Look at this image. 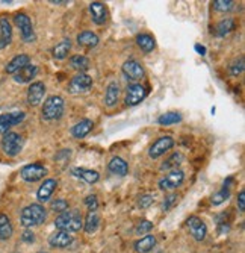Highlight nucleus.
Listing matches in <instances>:
<instances>
[{
  "label": "nucleus",
  "instance_id": "1",
  "mask_svg": "<svg viewBox=\"0 0 245 253\" xmlns=\"http://www.w3.org/2000/svg\"><path fill=\"white\" fill-rule=\"evenodd\" d=\"M53 223L58 231L74 234V232H79L83 227V217H82L80 211H77V210H67L64 212L58 214V217L55 218Z\"/></svg>",
  "mask_w": 245,
  "mask_h": 253
},
{
  "label": "nucleus",
  "instance_id": "2",
  "mask_svg": "<svg viewBox=\"0 0 245 253\" xmlns=\"http://www.w3.org/2000/svg\"><path fill=\"white\" fill-rule=\"evenodd\" d=\"M46 220H47V210L44 208L41 203L28 205L26 208H23V211H21V214H20V223L26 229L39 226Z\"/></svg>",
  "mask_w": 245,
  "mask_h": 253
},
{
  "label": "nucleus",
  "instance_id": "3",
  "mask_svg": "<svg viewBox=\"0 0 245 253\" xmlns=\"http://www.w3.org/2000/svg\"><path fill=\"white\" fill-rule=\"evenodd\" d=\"M65 109V102L61 96H49L42 103L41 116L46 122H55L59 120Z\"/></svg>",
  "mask_w": 245,
  "mask_h": 253
},
{
  "label": "nucleus",
  "instance_id": "4",
  "mask_svg": "<svg viewBox=\"0 0 245 253\" xmlns=\"http://www.w3.org/2000/svg\"><path fill=\"white\" fill-rule=\"evenodd\" d=\"M25 146V140L23 136L17 132H6L3 133L2 141H0V147H2L3 153L9 158H14L17 155H20V152L23 150Z\"/></svg>",
  "mask_w": 245,
  "mask_h": 253
},
{
  "label": "nucleus",
  "instance_id": "5",
  "mask_svg": "<svg viewBox=\"0 0 245 253\" xmlns=\"http://www.w3.org/2000/svg\"><path fill=\"white\" fill-rule=\"evenodd\" d=\"M14 23L15 26L20 31V35L23 38L25 42H34L35 41V32H34V26H32V21L31 17L25 12H18L14 15Z\"/></svg>",
  "mask_w": 245,
  "mask_h": 253
},
{
  "label": "nucleus",
  "instance_id": "6",
  "mask_svg": "<svg viewBox=\"0 0 245 253\" xmlns=\"http://www.w3.org/2000/svg\"><path fill=\"white\" fill-rule=\"evenodd\" d=\"M121 72L126 76V79L130 81L132 84H140V81L145 76V70L142 64L137 59H127L121 65Z\"/></svg>",
  "mask_w": 245,
  "mask_h": 253
},
{
  "label": "nucleus",
  "instance_id": "7",
  "mask_svg": "<svg viewBox=\"0 0 245 253\" xmlns=\"http://www.w3.org/2000/svg\"><path fill=\"white\" fill-rule=\"evenodd\" d=\"M185 182V171L182 170H171L170 173H167L159 182H158V187L162 191H173L177 190L182 183Z\"/></svg>",
  "mask_w": 245,
  "mask_h": 253
},
{
  "label": "nucleus",
  "instance_id": "8",
  "mask_svg": "<svg viewBox=\"0 0 245 253\" xmlns=\"http://www.w3.org/2000/svg\"><path fill=\"white\" fill-rule=\"evenodd\" d=\"M91 86H93V78L90 75L77 73L74 78H71L67 89H69L70 94H83L86 91H90Z\"/></svg>",
  "mask_w": 245,
  "mask_h": 253
},
{
  "label": "nucleus",
  "instance_id": "9",
  "mask_svg": "<svg viewBox=\"0 0 245 253\" xmlns=\"http://www.w3.org/2000/svg\"><path fill=\"white\" fill-rule=\"evenodd\" d=\"M47 174V169L44 167L42 164L39 163H32V164H28L25 166L23 169L20 170V176L23 180L29 182V183H34V182H38L41 179H44Z\"/></svg>",
  "mask_w": 245,
  "mask_h": 253
},
{
  "label": "nucleus",
  "instance_id": "10",
  "mask_svg": "<svg viewBox=\"0 0 245 253\" xmlns=\"http://www.w3.org/2000/svg\"><path fill=\"white\" fill-rule=\"evenodd\" d=\"M174 147V138L170 136V135H164V136H159L158 140H156L150 149H148V156L151 159H158L161 156H164L168 150H171Z\"/></svg>",
  "mask_w": 245,
  "mask_h": 253
},
{
  "label": "nucleus",
  "instance_id": "11",
  "mask_svg": "<svg viewBox=\"0 0 245 253\" xmlns=\"http://www.w3.org/2000/svg\"><path fill=\"white\" fill-rule=\"evenodd\" d=\"M147 97V89L141 84H130L126 88L124 103L127 106H137Z\"/></svg>",
  "mask_w": 245,
  "mask_h": 253
},
{
  "label": "nucleus",
  "instance_id": "12",
  "mask_svg": "<svg viewBox=\"0 0 245 253\" xmlns=\"http://www.w3.org/2000/svg\"><path fill=\"white\" fill-rule=\"evenodd\" d=\"M186 227H188L189 234L192 235V238L195 241H198V243L205 241V238L208 235V226L202 218L197 217V215H191L186 220Z\"/></svg>",
  "mask_w": 245,
  "mask_h": 253
},
{
  "label": "nucleus",
  "instance_id": "13",
  "mask_svg": "<svg viewBox=\"0 0 245 253\" xmlns=\"http://www.w3.org/2000/svg\"><path fill=\"white\" fill-rule=\"evenodd\" d=\"M46 91H47V88L44 82H41V81L32 82L28 88V103L31 106H38L44 100Z\"/></svg>",
  "mask_w": 245,
  "mask_h": 253
},
{
  "label": "nucleus",
  "instance_id": "14",
  "mask_svg": "<svg viewBox=\"0 0 245 253\" xmlns=\"http://www.w3.org/2000/svg\"><path fill=\"white\" fill-rule=\"evenodd\" d=\"M25 117H26V114H25V112H21V111L2 114V116H0V133H6V132H9V129H11L12 126L20 125L21 122L25 120Z\"/></svg>",
  "mask_w": 245,
  "mask_h": 253
},
{
  "label": "nucleus",
  "instance_id": "15",
  "mask_svg": "<svg viewBox=\"0 0 245 253\" xmlns=\"http://www.w3.org/2000/svg\"><path fill=\"white\" fill-rule=\"evenodd\" d=\"M56 187H58V180H56V179H46V180H44V182L41 183V185H39L38 191H36V199H38V202H39V203H46V202H49V200L52 199V196H53Z\"/></svg>",
  "mask_w": 245,
  "mask_h": 253
},
{
  "label": "nucleus",
  "instance_id": "16",
  "mask_svg": "<svg viewBox=\"0 0 245 253\" xmlns=\"http://www.w3.org/2000/svg\"><path fill=\"white\" fill-rule=\"evenodd\" d=\"M90 14H91V20L94 25L97 26H103L107 21V8L105 3L102 2H91L90 3Z\"/></svg>",
  "mask_w": 245,
  "mask_h": 253
},
{
  "label": "nucleus",
  "instance_id": "17",
  "mask_svg": "<svg viewBox=\"0 0 245 253\" xmlns=\"http://www.w3.org/2000/svg\"><path fill=\"white\" fill-rule=\"evenodd\" d=\"M73 243V235L64 231H56L49 237V244L55 249H67Z\"/></svg>",
  "mask_w": 245,
  "mask_h": 253
},
{
  "label": "nucleus",
  "instance_id": "18",
  "mask_svg": "<svg viewBox=\"0 0 245 253\" xmlns=\"http://www.w3.org/2000/svg\"><path fill=\"white\" fill-rule=\"evenodd\" d=\"M103 102L107 108H115L118 105V102H120V85H118V82L114 81L106 86Z\"/></svg>",
  "mask_w": 245,
  "mask_h": 253
},
{
  "label": "nucleus",
  "instance_id": "19",
  "mask_svg": "<svg viewBox=\"0 0 245 253\" xmlns=\"http://www.w3.org/2000/svg\"><path fill=\"white\" fill-rule=\"evenodd\" d=\"M12 42V26L6 17H0V50Z\"/></svg>",
  "mask_w": 245,
  "mask_h": 253
},
{
  "label": "nucleus",
  "instance_id": "20",
  "mask_svg": "<svg viewBox=\"0 0 245 253\" xmlns=\"http://www.w3.org/2000/svg\"><path fill=\"white\" fill-rule=\"evenodd\" d=\"M36 75H38V67L34 64H28L26 67H23L20 72H17L12 76L17 84H29L34 81V78H36Z\"/></svg>",
  "mask_w": 245,
  "mask_h": 253
},
{
  "label": "nucleus",
  "instance_id": "21",
  "mask_svg": "<svg viewBox=\"0 0 245 253\" xmlns=\"http://www.w3.org/2000/svg\"><path fill=\"white\" fill-rule=\"evenodd\" d=\"M71 174H73L74 177H77V179L86 182V183H90V185H94V183H97L99 179H100L99 171L91 170V169H83V167H76V169H73V170H71Z\"/></svg>",
  "mask_w": 245,
  "mask_h": 253
},
{
  "label": "nucleus",
  "instance_id": "22",
  "mask_svg": "<svg viewBox=\"0 0 245 253\" xmlns=\"http://www.w3.org/2000/svg\"><path fill=\"white\" fill-rule=\"evenodd\" d=\"M28 64H31V58H29V55H26V53H20V55L14 56V58L6 64L5 72H6L8 75H15L17 72H20L21 68L26 67Z\"/></svg>",
  "mask_w": 245,
  "mask_h": 253
},
{
  "label": "nucleus",
  "instance_id": "23",
  "mask_svg": "<svg viewBox=\"0 0 245 253\" xmlns=\"http://www.w3.org/2000/svg\"><path fill=\"white\" fill-rule=\"evenodd\" d=\"M94 129V122L90 120V119H83L80 122H77L73 127H71V135L76 140H82L86 135H90V132Z\"/></svg>",
  "mask_w": 245,
  "mask_h": 253
},
{
  "label": "nucleus",
  "instance_id": "24",
  "mask_svg": "<svg viewBox=\"0 0 245 253\" xmlns=\"http://www.w3.org/2000/svg\"><path fill=\"white\" fill-rule=\"evenodd\" d=\"M107 170L115 174V176H126L129 173V164L121 158V156H114L112 159L109 161L107 164Z\"/></svg>",
  "mask_w": 245,
  "mask_h": 253
},
{
  "label": "nucleus",
  "instance_id": "25",
  "mask_svg": "<svg viewBox=\"0 0 245 253\" xmlns=\"http://www.w3.org/2000/svg\"><path fill=\"white\" fill-rule=\"evenodd\" d=\"M77 44L82 45V47H86V49H93L96 45H99L100 42V38L97 34L91 32V31H83L77 35Z\"/></svg>",
  "mask_w": 245,
  "mask_h": 253
},
{
  "label": "nucleus",
  "instance_id": "26",
  "mask_svg": "<svg viewBox=\"0 0 245 253\" xmlns=\"http://www.w3.org/2000/svg\"><path fill=\"white\" fill-rule=\"evenodd\" d=\"M135 41H137V45L144 53H151L156 49V40L150 34H138Z\"/></svg>",
  "mask_w": 245,
  "mask_h": 253
},
{
  "label": "nucleus",
  "instance_id": "27",
  "mask_svg": "<svg viewBox=\"0 0 245 253\" xmlns=\"http://www.w3.org/2000/svg\"><path fill=\"white\" fill-rule=\"evenodd\" d=\"M70 50H71V41H70L69 38H65V40H62V41H59V42L55 45V47L52 49V55H53L55 59L62 61V59H65L67 56H69Z\"/></svg>",
  "mask_w": 245,
  "mask_h": 253
},
{
  "label": "nucleus",
  "instance_id": "28",
  "mask_svg": "<svg viewBox=\"0 0 245 253\" xmlns=\"http://www.w3.org/2000/svg\"><path fill=\"white\" fill-rule=\"evenodd\" d=\"M100 226V215L97 211H88L83 220V229L86 234H94Z\"/></svg>",
  "mask_w": 245,
  "mask_h": 253
},
{
  "label": "nucleus",
  "instance_id": "29",
  "mask_svg": "<svg viewBox=\"0 0 245 253\" xmlns=\"http://www.w3.org/2000/svg\"><path fill=\"white\" fill-rule=\"evenodd\" d=\"M70 67L79 73H85L91 67V61L85 55H73L70 58Z\"/></svg>",
  "mask_w": 245,
  "mask_h": 253
},
{
  "label": "nucleus",
  "instance_id": "30",
  "mask_svg": "<svg viewBox=\"0 0 245 253\" xmlns=\"http://www.w3.org/2000/svg\"><path fill=\"white\" fill-rule=\"evenodd\" d=\"M154 246H156L154 235H145V237L140 238L138 241H135L133 249H135V252H138V253H148L154 249Z\"/></svg>",
  "mask_w": 245,
  "mask_h": 253
},
{
  "label": "nucleus",
  "instance_id": "31",
  "mask_svg": "<svg viewBox=\"0 0 245 253\" xmlns=\"http://www.w3.org/2000/svg\"><path fill=\"white\" fill-rule=\"evenodd\" d=\"M12 224H11V220L6 214H0V240L2 241H6L12 237Z\"/></svg>",
  "mask_w": 245,
  "mask_h": 253
},
{
  "label": "nucleus",
  "instance_id": "32",
  "mask_svg": "<svg viewBox=\"0 0 245 253\" xmlns=\"http://www.w3.org/2000/svg\"><path fill=\"white\" fill-rule=\"evenodd\" d=\"M235 29V20L233 18H222L215 26V35L216 37H226Z\"/></svg>",
  "mask_w": 245,
  "mask_h": 253
},
{
  "label": "nucleus",
  "instance_id": "33",
  "mask_svg": "<svg viewBox=\"0 0 245 253\" xmlns=\"http://www.w3.org/2000/svg\"><path fill=\"white\" fill-rule=\"evenodd\" d=\"M183 161H185L183 155L180 152H175L170 158L165 159V163L161 166V170H177V169H179V166L183 163Z\"/></svg>",
  "mask_w": 245,
  "mask_h": 253
},
{
  "label": "nucleus",
  "instance_id": "34",
  "mask_svg": "<svg viewBox=\"0 0 245 253\" xmlns=\"http://www.w3.org/2000/svg\"><path fill=\"white\" fill-rule=\"evenodd\" d=\"M182 122V116L179 112H165L158 119V123L161 126H171L175 123H180Z\"/></svg>",
  "mask_w": 245,
  "mask_h": 253
},
{
  "label": "nucleus",
  "instance_id": "35",
  "mask_svg": "<svg viewBox=\"0 0 245 253\" xmlns=\"http://www.w3.org/2000/svg\"><path fill=\"white\" fill-rule=\"evenodd\" d=\"M229 197H230V188L222 185V188H221L219 191H216V193L212 196L210 202H212V205L218 206V205H221V203H224Z\"/></svg>",
  "mask_w": 245,
  "mask_h": 253
},
{
  "label": "nucleus",
  "instance_id": "36",
  "mask_svg": "<svg viewBox=\"0 0 245 253\" xmlns=\"http://www.w3.org/2000/svg\"><path fill=\"white\" fill-rule=\"evenodd\" d=\"M50 210H52L53 212L61 214V212H64V211H67V210H70V205H69V202H67L65 199L59 197V199H55V200L50 203Z\"/></svg>",
  "mask_w": 245,
  "mask_h": 253
},
{
  "label": "nucleus",
  "instance_id": "37",
  "mask_svg": "<svg viewBox=\"0 0 245 253\" xmlns=\"http://www.w3.org/2000/svg\"><path fill=\"white\" fill-rule=\"evenodd\" d=\"M212 5H213V9L218 12H229L233 9L235 2H232V0H215Z\"/></svg>",
  "mask_w": 245,
  "mask_h": 253
},
{
  "label": "nucleus",
  "instance_id": "38",
  "mask_svg": "<svg viewBox=\"0 0 245 253\" xmlns=\"http://www.w3.org/2000/svg\"><path fill=\"white\" fill-rule=\"evenodd\" d=\"M229 68H230V75L232 76L242 75V72H244V56H239V58L233 59Z\"/></svg>",
  "mask_w": 245,
  "mask_h": 253
},
{
  "label": "nucleus",
  "instance_id": "39",
  "mask_svg": "<svg viewBox=\"0 0 245 253\" xmlns=\"http://www.w3.org/2000/svg\"><path fill=\"white\" fill-rule=\"evenodd\" d=\"M151 229H153V223L148 220H142L135 226V234L137 235H148Z\"/></svg>",
  "mask_w": 245,
  "mask_h": 253
},
{
  "label": "nucleus",
  "instance_id": "40",
  "mask_svg": "<svg viewBox=\"0 0 245 253\" xmlns=\"http://www.w3.org/2000/svg\"><path fill=\"white\" fill-rule=\"evenodd\" d=\"M153 202H154V197L151 194H142V196L138 197V206L141 210L150 208V206L153 205Z\"/></svg>",
  "mask_w": 245,
  "mask_h": 253
},
{
  "label": "nucleus",
  "instance_id": "41",
  "mask_svg": "<svg viewBox=\"0 0 245 253\" xmlns=\"http://www.w3.org/2000/svg\"><path fill=\"white\" fill-rule=\"evenodd\" d=\"M85 205H86L88 211H97V208H99V200H97V196H96V194L86 196V197H85Z\"/></svg>",
  "mask_w": 245,
  "mask_h": 253
},
{
  "label": "nucleus",
  "instance_id": "42",
  "mask_svg": "<svg viewBox=\"0 0 245 253\" xmlns=\"http://www.w3.org/2000/svg\"><path fill=\"white\" fill-rule=\"evenodd\" d=\"M179 202V196H177L175 193H171V194H168L167 197H165V200H164V211H168L170 208H173V206Z\"/></svg>",
  "mask_w": 245,
  "mask_h": 253
},
{
  "label": "nucleus",
  "instance_id": "43",
  "mask_svg": "<svg viewBox=\"0 0 245 253\" xmlns=\"http://www.w3.org/2000/svg\"><path fill=\"white\" fill-rule=\"evenodd\" d=\"M238 210L239 212L245 211V190H241L238 194Z\"/></svg>",
  "mask_w": 245,
  "mask_h": 253
},
{
  "label": "nucleus",
  "instance_id": "44",
  "mask_svg": "<svg viewBox=\"0 0 245 253\" xmlns=\"http://www.w3.org/2000/svg\"><path fill=\"white\" fill-rule=\"evenodd\" d=\"M21 240H23L25 243H34L35 241V235H34V232L32 231H25L23 232V235H21Z\"/></svg>",
  "mask_w": 245,
  "mask_h": 253
},
{
  "label": "nucleus",
  "instance_id": "45",
  "mask_svg": "<svg viewBox=\"0 0 245 253\" xmlns=\"http://www.w3.org/2000/svg\"><path fill=\"white\" fill-rule=\"evenodd\" d=\"M195 50H197V53H198V55H202V56H205V55H206V47H205V45L195 44Z\"/></svg>",
  "mask_w": 245,
  "mask_h": 253
},
{
  "label": "nucleus",
  "instance_id": "46",
  "mask_svg": "<svg viewBox=\"0 0 245 253\" xmlns=\"http://www.w3.org/2000/svg\"><path fill=\"white\" fill-rule=\"evenodd\" d=\"M50 3H52V5H67L69 2H65V0H64V2H61V0H52Z\"/></svg>",
  "mask_w": 245,
  "mask_h": 253
},
{
  "label": "nucleus",
  "instance_id": "47",
  "mask_svg": "<svg viewBox=\"0 0 245 253\" xmlns=\"http://www.w3.org/2000/svg\"><path fill=\"white\" fill-rule=\"evenodd\" d=\"M38 253H47V252H38Z\"/></svg>",
  "mask_w": 245,
  "mask_h": 253
}]
</instances>
